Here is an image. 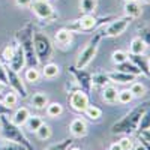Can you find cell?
Instances as JSON below:
<instances>
[{
  "mask_svg": "<svg viewBox=\"0 0 150 150\" xmlns=\"http://www.w3.org/2000/svg\"><path fill=\"white\" fill-rule=\"evenodd\" d=\"M131 93L134 98H141L146 95V86L141 83H131Z\"/></svg>",
  "mask_w": 150,
  "mask_h": 150,
  "instance_id": "obj_30",
  "label": "cell"
},
{
  "mask_svg": "<svg viewBox=\"0 0 150 150\" xmlns=\"http://www.w3.org/2000/svg\"><path fill=\"white\" fill-rule=\"evenodd\" d=\"M104 30H99L96 32L93 36H92V39L87 42V45L83 48V51L80 53L78 56V60H77V68L80 69H84L87 65L90 63V62L93 60V57L96 56V51H98V48H99V42L102 41V38H104Z\"/></svg>",
  "mask_w": 150,
  "mask_h": 150,
  "instance_id": "obj_5",
  "label": "cell"
},
{
  "mask_svg": "<svg viewBox=\"0 0 150 150\" xmlns=\"http://www.w3.org/2000/svg\"><path fill=\"white\" fill-rule=\"evenodd\" d=\"M132 150H146V149H144V146H143V144H137Z\"/></svg>",
  "mask_w": 150,
  "mask_h": 150,
  "instance_id": "obj_47",
  "label": "cell"
},
{
  "mask_svg": "<svg viewBox=\"0 0 150 150\" xmlns=\"http://www.w3.org/2000/svg\"><path fill=\"white\" fill-rule=\"evenodd\" d=\"M17 102H18V95H17L14 90L9 92V93H6V95H5V98H3V104H5L6 107H9V108L15 107V105H17Z\"/></svg>",
  "mask_w": 150,
  "mask_h": 150,
  "instance_id": "obj_36",
  "label": "cell"
},
{
  "mask_svg": "<svg viewBox=\"0 0 150 150\" xmlns=\"http://www.w3.org/2000/svg\"><path fill=\"white\" fill-rule=\"evenodd\" d=\"M143 3H146V5H150V0H141Z\"/></svg>",
  "mask_w": 150,
  "mask_h": 150,
  "instance_id": "obj_49",
  "label": "cell"
},
{
  "mask_svg": "<svg viewBox=\"0 0 150 150\" xmlns=\"http://www.w3.org/2000/svg\"><path fill=\"white\" fill-rule=\"evenodd\" d=\"M2 87H3V86H2V84H0V92H2Z\"/></svg>",
  "mask_w": 150,
  "mask_h": 150,
  "instance_id": "obj_50",
  "label": "cell"
},
{
  "mask_svg": "<svg viewBox=\"0 0 150 150\" xmlns=\"http://www.w3.org/2000/svg\"><path fill=\"white\" fill-rule=\"evenodd\" d=\"M117 95H119V90L116 89L114 86H104V90H102V99L104 102L107 104H116L117 102Z\"/></svg>",
  "mask_w": 150,
  "mask_h": 150,
  "instance_id": "obj_19",
  "label": "cell"
},
{
  "mask_svg": "<svg viewBox=\"0 0 150 150\" xmlns=\"http://www.w3.org/2000/svg\"><path fill=\"white\" fill-rule=\"evenodd\" d=\"M69 72L74 75V78H75V81H77V84L80 86V89L86 93H89L90 89H92V75L87 71L80 69L77 66H71Z\"/></svg>",
  "mask_w": 150,
  "mask_h": 150,
  "instance_id": "obj_9",
  "label": "cell"
},
{
  "mask_svg": "<svg viewBox=\"0 0 150 150\" xmlns=\"http://www.w3.org/2000/svg\"><path fill=\"white\" fill-rule=\"evenodd\" d=\"M0 150H27L24 146L18 144V143H14V141H9L3 146H0Z\"/></svg>",
  "mask_w": 150,
  "mask_h": 150,
  "instance_id": "obj_38",
  "label": "cell"
},
{
  "mask_svg": "<svg viewBox=\"0 0 150 150\" xmlns=\"http://www.w3.org/2000/svg\"><path fill=\"white\" fill-rule=\"evenodd\" d=\"M144 129H150V105L143 112L140 123H138V131H144Z\"/></svg>",
  "mask_w": 150,
  "mask_h": 150,
  "instance_id": "obj_29",
  "label": "cell"
},
{
  "mask_svg": "<svg viewBox=\"0 0 150 150\" xmlns=\"http://www.w3.org/2000/svg\"><path fill=\"white\" fill-rule=\"evenodd\" d=\"M140 144H143L146 150H150V143H149V141H146V140H143L141 137H140Z\"/></svg>",
  "mask_w": 150,
  "mask_h": 150,
  "instance_id": "obj_45",
  "label": "cell"
},
{
  "mask_svg": "<svg viewBox=\"0 0 150 150\" xmlns=\"http://www.w3.org/2000/svg\"><path fill=\"white\" fill-rule=\"evenodd\" d=\"M20 45L23 48L24 54H26V63L29 65V68H36L39 65V60L36 57L35 53V47H33V27L32 24H27L23 30H20L17 33Z\"/></svg>",
  "mask_w": 150,
  "mask_h": 150,
  "instance_id": "obj_3",
  "label": "cell"
},
{
  "mask_svg": "<svg viewBox=\"0 0 150 150\" xmlns=\"http://www.w3.org/2000/svg\"><path fill=\"white\" fill-rule=\"evenodd\" d=\"M119 144H120L122 150H132V149H134V143H132V140H129V138H122V140L119 141Z\"/></svg>",
  "mask_w": 150,
  "mask_h": 150,
  "instance_id": "obj_41",
  "label": "cell"
},
{
  "mask_svg": "<svg viewBox=\"0 0 150 150\" xmlns=\"http://www.w3.org/2000/svg\"><path fill=\"white\" fill-rule=\"evenodd\" d=\"M128 57H129V54L126 51H123V50H116V51H112V54H111V60L114 62L116 65H120L123 62H126Z\"/></svg>",
  "mask_w": 150,
  "mask_h": 150,
  "instance_id": "obj_31",
  "label": "cell"
},
{
  "mask_svg": "<svg viewBox=\"0 0 150 150\" xmlns=\"http://www.w3.org/2000/svg\"><path fill=\"white\" fill-rule=\"evenodd\" d=\"M33 47L39 63H47L53 56V42L45 33L33 32Z\"/></svg>",
  "mask_w": 150,
  "mask_h": 150,
  "instance_id": "obj_6",
  "label": "cell"
},
{
  "mask_svg": "<svg viewBox=\"0 0 150 150\" xmlns=\"http://www.w3.org/2000/svg\"><path fill=\"white\" fill-rule=\"evenodd\" d=\"M149 105H150V101L141 102L140 105H137L125 117H122L119 122H116L114 125H112V126H111V132L112 134H132L134 131H137V129H138L140 119H141L143 112L146 111V108Z\"/></svg>",
  "mask_w": 150,
  "mask_h": 150,
  "instance_id": "obj_1",
  "label": "cell"
},
{
  "mask_svg": "<svg viewBox=\"0 0 150 150\" xmlns=\"http://www.w3.org/2000/svg\"><path fill=\"white\" fill-rule=\"evenodd\" d=\"M54 39H56V42H57L60 47H68V45H71V42H72V32L68 30L66 27H65V29H60V30L56 32Z\"/></svg>",
  "mask_w": 150,
  "mask_h": 150,
  "instance_id": "obj_16",
  "label": "cell"
},
{
  "mask_svg": "<svg viewBox=\"0 0 150 150\" xmlns=\"http://www.w3.org/2000/svg\"><path fill=\"white\" fill-rule=\"evenodd\" d=\"M68 150H83V149H80V147H75V146H71Z\"/></svg>",
  "mask_w": 150,
  "mask_h": 150,
  "instance_id": "obj_48",
  "label": "cell"
},
{
  "mask_svg": "<svg viewBox=\"0 0 150 150\" xmlns=\"http://www.w3.org/2000/svg\"><path fill=\"white\" fill-rule=\"evenodd\" d=\"M30 102H32V105L36 110H45L47 105H48V96L45 93H42V92H38V93H35L32 96Z\"/></svg>",
  "mask_w": 150,
  "mask_h": 150,
  "instance_id": "obj_21",
  "label": "cell"
},
{
  "mask_svg": "<svg viewBox=\"0 0 150 150\" xmlns=\"http://www.w3.org/2000/svg\"><path fill=\"white\" fill-rule=\"evenodd\" d=\"M32 11L35 12V15L41 20H45V21H50L56 17L54 14V9L53 6L50 5L47 0H33L32 5H30Z\"/></svg>",
  "mask_w": 150,
  "mask_h": 150,
  "instance_id": "obj_8",
  "label": "cell"
},
{
  "mask_svg": "<svg viewBox=\"0 0 150 150\" xmlns=\"http://www.w3.org/2000/svg\"><path fill=\"white\" fill-rule=\"evenodd\" d=\"M110 83V77H108V74H104V72H99V74H95L92 75V84L95 86H107Z\"/></svg>",
  "mask_w": 150,
  "mask_h": 150,
  "instance_id": "obj_27",
  "label": "cell"
},
{
  "mask_svg": "<svg viewBox=\"0 0 150 150\" xmlns=\"http://www.w3.org/2000/svg\"><path fill=\"white\" fill-rule=\"evenodd\" d=\"M60 74V68L57 63H53V62H47L42 68V75L47 78V80H53L56 78L57 75Z\"/></svg>",
  "mask_w": 150,
  "mask_h": 150,
  "instance_id": "obj_20",
  "label": "cell"
},
{
  "mask_svg": "<svg viewBox=\"0 0 150 150\" xmlns=\"http://www.w3.org/2000/svg\"><path fill=\"white\" fill-rule=\"evenodd\" d=\"M45 111H47V116L48 117L57 119V117H60L62 114H63V107H62V104H59V102H51V104L48 102Z\"/></svg>",
  "mask_w": 150,
  "mask_h": 150,
  "instance_id": "obj_24",
  "label": "cell"
},
{
  "mask_svg": "<svg viewBox=\"0 0 150 150\" xmlns=\"http://www.w3.org/2000/svg\"><path fill=\"white\" fill-rule=\"evenodd\" d=\"M0 84H2V86H9L8 75H6V68L2 63H0Z\"/></svg>",
  "mask_w": 150,
  "mask_h": 150,
  "instance_id": "obj_40",
  "label": "cell"
},
{
  "mask_svg": "<svg viewBox=\"0 0 150 150\" xmlns=\"http://www.w3.org/2000/svg\"><path fill=\"white\" fill-rule=\"evenodd\" d=\"M96 0H80V9L83 14H93L96 11Z\"/></svg>",
  "mask_w": 150,
  "mask_h": 150,
  "instance_id": "obj_25",
  "label": "cell"
},
{
  "mask_svg": "<svg viewBox=\"0 0 150 150\" xmlns=\"http://www.w3.org/2000/svg\"><path fill=\"white\" fill-rule=\"evenodd\" d=\"M32 2H33V0H15V3L18 6H21V8H29L32 5Z\"/></svg>",
  "mask_w": 150,
  "mask_h": 150,
  "instance_id": "obj_42",
  "label": "cell"
},
{
  "mask_svg": "<svg viewBox=\"0 0 150 150\" xmlns=\"http://www.w3.org/2000/svg\"><path fill=\"white\" fill-rule=\"evenodd\" d=\"M140 137L143 140L149 141L150 143V129H144V131H140Z\"/></svg>",
  "mask_w": 150,
  "mask_h": 150,
  "instance_id": "obj_44",
  "label": "cell"
},
{
  "mask_svg": "<svg viewBox=\"0 0 150 150\" xmlns=\"http://www.w3.org/2000/svg\"><path fill=\"white\" fill-rule=\"evenodd\" d=\"M116 17H105V18H96L93 17V14H84L80 20L74 21L71 26H68L66 29L71 30V32H93L96 30L99 26L108 23V21H112Z\"/></svg>",
  "mask_w": 150,
  "mask_h": 150,
  "instance_id": "obj_4",
  "label": "cell"
},
{
  "mask_svg": "<svg viewBox=\"0 0 150 150\" xmlns=\"http://www.w3.org/2000/svg\"><path fill=\"white\" fill-rule=\"evenodd\" d=\"M0 125H2V132H3V137L6 140L18 143V144L24 146L27 150H33L32 143L27 140V137L21 131V126L15 125L14 122H12V119L8 117V114L0 116Z\"/></svg>",
  "mask_w": 150,
  "mask_h": 150,
  "instance_id": "obj_2",
  "label": "cell"
},
{
  "mask_svg": "<svg viewBox=\"0 0 150 150\" xmlns=\"http://www.w3.org/2000/svg\"><path fill=\"white\" fill-rule=\"evenodd\" d=\"M129 59H131L132 63L141 71V74H144V75L149 77V74H150V62H149V59L144 54H129Z\"/></svg>",
  "mask_w": 150,
  "mask_h": 150,
  "instance_id": "obj_13",
  "label": "cell"
},
{
  "mask_svg": "<svg viewBox=\"0 0 150 150\" xmlns=\"http://www.w3.org/2000/svg\"><path fill=\"white\" fill-rule=\"evenodd\" d=\"M36 135H38L39 140H48L50 137H51V128H50V125L42 123L39 126V129L36 131Z\"/></svg>",
  "mask_w": 150,
  "mask_h": 150,
  "instance_id": "obj_34",
  "label": "cell"
},
{
  "mask_svg": "<svg viewBox=\"0 0 150 150\" xmlns=\"http://www.w3.org/2000/svg\"><path fill=\"white\" fill-rule=\"evenodd\" d=\"M42 123H44V120H42L41 116H30V117L27 119V122H26L27 128H29L32 132H36L38 129H39V126H41Z\"/></svg>",
  "mask_w": 150,
  "mask_h": 150,
  "instance_id": "obj_28",
  "label": "cell"
},
{
  "mask_svg": "<svg viewBox=\"0 0 150 150\" xmlns=\"http://www.w3.org/2000/svg\"><path fill=\"white\" fill-rule=\"evenodd\" d=\"M14 54H15V48H14V47H11V45L5 47V48H3V51H2V57H3L6 62H11V59L14 57Z\"/></svg>",
  "mask_w": 150,
  "mask_h": 150,
  "instance_id": "obj_39",
  "label": "cell"
},
{
  "mask_svg": "<svg viewBox=\"0 0 150 150\" xmlns=\"http://www.w3.org/2000/svg\"><path fill=\"white\" fill-rule=\"evenodd\" d=\"M24 78H26V81H29V83H38L39 78H41V72L36 68H29L26 71V74H24Z\"/></svg>",
  "mask_w": 150,
  "mask_h": 150,
  "instance_id": "obj_32",
  "label": "cell"
},
{
  "mask_svg": "<svg viewBox=\"0 0 150 150\" xmlns=\"http://www.w3.org/2000/svg\"><path fill=\"white\" fill-rule=\"evenodd\" d=\"M146 48H147V45L144 44V41L140 36H137L129 44V54H144Z\"/></svg>",
  "mask_w": 150,
  "mask_h": 150,
  "instance_id": "obj_22",
  "label": "cell"
},
{
  "mask_svg": "<svg viewBox=\"0 0 150 150\" xmlns=\"http://www.w3.org/2000/svg\"><path fill=\"white\" fill-rule=\"evenodd\" d=\"M11 112V108L9 107H6L2 101H0V116H3V114H9Z\"/></svg>",
  "mask_w": 150,
  "mask_h": 150,
  "instance_id": "obj_43",
  "label": "cell"
},
{
  "mask_svg": "<svg viewBox=\"0 0 150 150\" xmlns=\"http://www.w3.org/2000/svg\"><path fill=\"white\" fill-rule=\"evenodd\" d=\"M110 77V81L112 83H117V84H128V83H134V75H129V74H125V72H120V71H116V72H111L108 74Z\"/></svg>",
  "mask_w": 150,
  "mask_h": 150,
  "instance_id": "obj_17",
  "label": "cell"
},
{
  "mask_svg": "<svg viewBox=\"0 0 150 150\" xmlns=\"http://www.w3.org/2000/svg\"><path fill=\"white\" fill-rule=\"evenodd\" d=\"M30 116H32V114H30L29 108L21 107V108H18V110L14 112V116H12V122H14L15 125H18V126H23V125H26V122H27V119H29Z\"/></svg>",
  "mask_w": 150,
  "mask_h": 150,
  "instance_id": "obj_18",
  "label": "cell"
},
{
  "mask_svg": "<svg viewBox=\"0 0 150 150\" xmlns=\"http://www.w3.org/2000/svg\"><path fill=\"white\" fill-rule=\"evenodd\" d=\"M138 36L144 41V44L149 47L150 45V24H144L138 29Z\"/></svg>",
  "mask_w": 150,
  "mask_h": 150,
  "instance_id": "obj_37",
  "label": "cell"
},
{
  "mask_svg": "<svg viewBox=\"0 0 150 150\" xmlns=\"http://www.w3.org/2000/svg\"><path fill=\"white\" fill-rule=\"evenodd\" d=\"M108 150H122V147H120V144L119 143H112L111 146H110V149Z\"/></svg>",
  "mask_w": 150,
  "mask_h": 150,
  "instance_id": "obj_46",
  "label": "cell"
},
{
  "mask_svg": "<svg viewBox=\"0 0 150 150\" xmlns=\"http://www.w3.org/2000/svg\"><path fill=\"white\" fill-rule=\"evenodd\" d=\"M141 5L138 3V0H126L125 3V14L129 18H138L141 17Z\"/></svg>",
  "mask_w": 150,
  "mask_h": 150,
  "instance_id": "obj_15",
  "label": "cell"
},
{
  "mask_svg": "<svg viewBox=\"0 0 150 150\" xmlns=\"http://www.w3.org/2000/svg\"><path fill=\"white\" fill-rule=\"evenodd\" d=\"M72 138H65V140H62L60 143H56V144H53V146H50L48 149H45V150H68L71 146H72Z\"/></svg>",
  "mask_w": 150,
  "mask_h": 150,
  "instance_id": "obj_35",
  "label": "cell"
},
{
  "mask_svg": "<svg viewBox=\"0 0 150 150\" xmlns=\"http://www.w3.org/2000/svg\"><path fill=\"white\" fill-rule=\"evenodd\" d=\"M132 99H134V96H132V93H131L129 89H123V90H120L119 95H117V102L125 104V105H126V104H131Z\"/></svg>",
  "mask_w": 150,
  "mask_h": 150,
  "instance_id": "obj_33",
  "label": "cell"
},
{
  "mask_svg": "<svg viewBox=\"0 0 150 150\" xmlns=\"http://www.w3.org/2000/svg\"><path fill=\"white\" fill-rule=\"evenodd\" d=\"M131 20L129 17H122V18H114L108 26L104 29V35L108 36V38H116V36H120L125 30L128 29V26L131 24Z\"/></svg>",
  "mask_w": 150,
  "mask_h": 150,
  "instance_id": "obj_7",
  "label": "cell"
},
{
  "mask_svg": "<svg viewBox=\"0 0 150 150\" xmlns=\"http://www.w3.org/2000/svg\"><path fill=\"white\" fill-rule=\"evenodd\" d=\"M69 105H71V108H72L74 111L84 112V110L90 105V102H89V95H87L86 92H83L81 89L72 92L71 96H69Z\"/></svg>",
  "mask_w": 150,
  "mask_h": 150,
  "instance_id": "obj_10",
  "label": "cell"
},
{
  "mask_svg": "<svg viewBox=\"0 0 150 150\" xmlns=\"http://www.w3.org/2000/svg\"><path fill=\"white\" fill-rule=\"evenodd\" d=\"M6 75H8V81H9V86L12 87V90H14L18 96H21L23 99L27 98V89L26 86H24L21 77L18 75V72H15L14 69H6Z\"/></svg>",
  "mask_w": 150,
  "mask_h": 150,
  "instance_id": "obj_11",
  "label": "cell"
},
{
  "mask_svg": "<svg viewBox=\"0 0 150 150\" xmlns=\"http://www.w3.org/2000/svg\"><path fill=\"white\" fill-rule=\"evenodd\" d=\"M117 69L120 72H125V74H129V75H134V77H137V75H141V71L137 68L131 60H126L123 62V63L117 65Z\"/></svg>",
  "mask_w": 150,
  "mask_h": 150,
  "instance_id": "obj_23",
  "label": "cell"
},
{
  "mask_svg": "<svg viewBox=\"0 0 150 150\" xmlns=\"http://www.w3.org/2000/svg\"><path fill=\"white\" fill-rule=\"evenodd\" d=\"M69 131L74 137H77V138H81V137H86L87 134V123L84 119L81 117H77L74 119L69 125Z\"/></svg>",
  "mask_w": 150,
  "mask_h": 150,
  "instance_id": "obj_12",
  "label": "cell"
},
{
  "mask_svg": "<svg viewBox=\"0 0 150 150\" xmlns=\"http://www.w3.org/2000/svg\"><path fill=\"white\" fill-rule=\"evenodd\" d=\"M149 77H150V74H149Z\"/></svg>",
  "mask_w": 150,
  "mask_h": 150,
  "instance_id": "obj_51",
  "label": "cell"
},
{
  "mask_svg": "<svg viewBox=\"0 0 150 150\" xmlns=\"http://www.w3.org/2000/svg\"><path fill=\"white\" fill-rule=\"evenodd\" d=\"M9 63H11V69H14L15 72H20L24 68V65H26V54H24L21 45H18L15 48V54L11 59Z\"/></svg>",
  "mask_w": 150,
  "mask_h": 150,
  "instance_id": "obj_14",
  "label": "cell"
},
{
  "mask_svg": "<svg viewBox=\"0 0 150 150\" xmlns=\"http://www.w3.org/2000/svg\"><path fill=\"white\" fill-rule=\"evenodd\" d=\"M84 114L92 120H99L102 117V110L99 107H96V105H89L84 110Z\"/></svg>",
  "mask_w": 150,
  "mask_h": 150,
  "instance_id": "obj_26",
  "label": "cell"
}]
</instances>
